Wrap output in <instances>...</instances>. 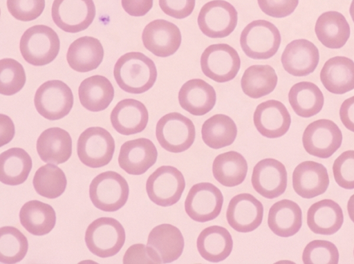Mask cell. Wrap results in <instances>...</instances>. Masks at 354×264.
<instances>
[{"mask_svg":"<svg viewBox=\"0 0 354 264\" xmlns=\"http://www.w3.org/2000/svg\"><path fill=\"white\" fill-rule=\"evenodd\" d=\"M116 83L129 93L141 94L155 84L157 69L154 62L140 52H129L122 55L113 69Z\"/></svg>","mask_w":354,"mask_h":264,"instance_id":"6da1fadb","label":"cell"},{"mask_svg":"<svg viewBox=\"0 0 354 264\" xmlns=\"http://www.w3.org/2000/svg\"><path fill=\"white\" fill-rule=\"evenodd\" d=\"M60 41L57 34L45 25H35L28 28L22 35L19 49L28 64L42 66L50 64L57 56Z\"/></svg>","mask_w":354,"mask_h":264,"instance_id":"7a4b0ae2","label":"cell"},{"mask_svg":"<svg viewBox=\"0 0 354 264\" xmlns=\"http://www.w3.org/2000/svg\"><path fill=\"white\" fill-rule=\"evenodd\" d=\"M125 231L122 224L111 217H100L88 225L84 240L88 250L100 258L117 254L125 242Z\"/></svg>","mask_w":354,"mask_h":264,"instance_id":"3957f363","label":"cell"},{"mask_svg":"<svg viewBox=\"0 0 354 264\" xmlns=\"http://www.w3.org/2000/svg\"><path fill=\"white\" fill-rule=\"evenodd\" d=\"M281 41V34L276 26L263 19L248 23L240 36V45L243 53L254 59H268L273 57Z\"/></svg>","mask_w":354,"mask_h":264,"instance_id":"277c9868","label":"cell"},{"mask_svg":"<svg viewBox=\"0 0 354 264\" xmlns=\"http://www.w3.org/2000/svg\"><path fill=\"white\" fill-rule=\"evenodd\" d=\"M129 194L126 179L113 171L97 175L90 183L89 197L100 210L113 212L121 209L127 202Z\"/></svg>","mask_w":354,"mask_h":264,"instance_id":"5b68a950","label":"cell"},{"mask_svg":"<svg viewBox=\"0 0 354 264\" xmlns=\"http://www.w3.org/2000/svg\"><path fill=\"white\" fill-rule=\"evenodd\" d=\"M156 136L162 148L171 153H181L193 144L196 130L193 122L178 112L169 113L159 119Z\"/></svg>","mask_w":354,"mask_h":264,"instance_id":"8992f818","label":"cell"},{"mask_svg":"<svg viewBox=\"0 0 354 264\" xmlns=\"http://www.w3.org/2000/svg\"><path fill=\"white\" fill-rule=\"evenodd\" d=\"M115 151V141L105 129L91 126L79 136L77 144V156L82 164L91 168L108 164Z\"/></svg>","mask_w":354,"mask_h":264,"instance_id":"52a82bcc","label":"cell"},{"mask_svg":"<svg viewBox=\"0 0 354 264\" xmlns=\"http://www.w3.org/2000/svg\"><path fill=\"white\" fill-rule=\"evenodd\" d=\"M185 188V180L181 171L169 165L157 168L146 182L149 198L161 207L175 205L180 199Z\"/></svg>","mask_w":354,"mask_h":264,"instance_id":"ba28073f","label":"cell"},{"mask_svg":"<svg viewBox=\"0 0 354 264\" xmlns=\"http://www.w3.org/2000/svg\"><path fill=\"white\" fill-rule=\"evenodd\" d=\"M34 104L42 117L49 120H57L70 113L73 105V95L64 82L48 80L37 89Z\"/></svg>","mask_w":354,"mask_h":264,"instance_id":"9c48e42d","label":"cell"},{"mask_svg":"<svg viewBox=\"0 0 354 264\" xmlns=\"http://www.w3.org/2000/svg\"><path fill=\"white\" fill-rule=\"evenodd\" d=\"M200 62L203 74L218 83L232 80L241 67L237 51L227 44L207 46L203 52Z\"/></svg>","mask_w":354,"mask_h":264,"instance_id":"30bf717a","label":"cell"},{"mask_svg":"<svg viewBox=\"0 0 354 264\" xmlns=\"http://www.w3.org/2000/svg\"><path fill=\"white\" fill-rule=\"evenodd\" d=\"M238 13L235 8L225 0H212L204 4L198 16V26L205 36L224 38L235 29Z\"/></svg>","mask_w":354,"mask_h":264,"instance_id":"8fae6325","label":"cell"},{"mask_svg":"<svg viewBox=\"0 0 354 264\" xmlns=\"http://www.w3.org/2000/svg\"><path fill=\"white\" fill-rule=\"evenodd\" d=\"M223 203L221 190L210 182H199L189 189L185 200V210L194 221L205 223L220 214Z\"/></svg>","mask_w":354,"mask_h":264,"instance_id":"7c38bea8","label":"cell"},{"mask_svg":"<svg viewBox=\"0 0 354 264\" xmlns=\"http://www.w3.org/2000/svg\"><path fill=\"white\" fill-rule=\"evenodd\" d=\"M51 16L56 26L69 33L86 30L95 17L93 0H54Z\"/></svg>","mask_w":354,"mask_h":264,"instance_id":"4fadbf2b","label":"cell"},{"mask_svg":"<svg viewBox=\"0 0 354 264\" xmlns=\"http://www.w3.org/2000/svg\"><path fill=\"white\" fill-rule=\"evenodd\" d=\"M342 133L332 120L320 119L310 123L302 135L305 151L320 158L330 157L341 146Z\"/></svg>","mask_w":354,"mask_h":264,"instance_id":"5bb4252c","label":"cell"},{"mask_svg":"<svg viewBox=\"0 0 354 264\" xmlns=\"http://www.w3.org/2000/svg\"><path fill=\"white\" fill-rule=\"evenodd\" d=\"M142 40L145 48L154 55L167 57L178 50L182 36L174 23L165 19H155L145 27Z\"/></svg>","mask_w":354,"mask_h":264,"instance_id":"9a60e30c","label":"cell"},{"mask_svg":"<svg viewBox=\"0 0 354 264\" xmlns=\"http://www.w3.org/2000/svg\"><path fill=\"white\" fill-rule=\"evenodd\" d=\"M251 182L259 195L268 199L277 198L287 187L286 169L283 163L274 158L263 159L254 167Z\"/></svg>","mask_w":354,"mask_h":264,"instance_id":"2e32d148","label":"cell"},{"mask_svg":"<svg viewBox=\"0 0 354 264\" xmlns=\"http://www.w3.org/2000/svg\"><path fill=\"white\" fill-rule=\"evenodd\" d=\"M263 216L262 203L248 193L234 196L230 200L226 211L229 225L235 231L241 233L255 230L261 224Z\"/></svg>","mask_w":354,"mask_h":264,"instance_id":"e0dca14e","label":"cell"},{"mask_svg":"<svg viewBox=\"0 0 354 264\" xmlns=\"http://www.w3.org/2000/svg\"><path fill=\"white\" fill-rule=\"evenodd\" d=\"M253 122L261 135L268 138H278L289 130L291 117L282 102L269 100L257 105L254 112Z\"/></svg>","mask_w":354,"mask_h":264,"instance_id":"ac0fdd59","label":"cell"},{"mask_svg":"<svg viewBox=\"0 0 354 264\" xmlns=\"http://www.w3.org/2000/svg\"><path fill=\"white\" fill-rule=\"evenodd\" d=\"M158 151L147 138H140L124 142L120 149L118 164L130 175L145 173L156 162Z\"/></svg>","mask_w":354,"mask_h":264,"instance_id":"d6986e66","label":"cell"},{"mask_svg":"<svg viewBox=\"0 0 354 264\" xmlns=\"http://www.w3.org/2000/svg\"><path fill=\"white\" fill-rule=\"evenodd\" d=\"M281 61L289 74L295 77L306 76L314 72L319 64V50L308 39H295L286 46Z\"/></svg>","mask_w":354,"mask_h":264,"instance_id":"ffe728a7","label":"cell"},{"mask_svg":"<svg viewBox=\"0 0 354 264\" xmlns=\"http://www.w3.org/2000/svg\"><path fill=\"white\" fill-rule=\"evenodd\" d=\"M329 185L326 168L321 163L307 160L299 163L292 173V187L297 194L310 199L323 194Z\"/></svg>","mask_w":354,"mask_h":264,"instance_id":"44dd1931","label":"cell"},{"mask_svg":"<svg viewBox=\"0 0 354 264\" xmlns=\"http://www.w3.org/2000/svg\"><path fill=\"white\" fill-rule=\"evenodd\" d=\"M110 119L112 126L118 133L129 135L140 133L146 128L149 113L140 101L124 99L114 106Z\"/></svg>","mask_w":354,"mask_h":264,"instance_id":"7402d4cb","label":"cell"},{"mask_svg":"<svg viewBox=\"0 0 354 264\" xmlns=\"http://www.w3.org/2000/svg\"><path fill=\"white\" fill-rule=\"evenodd\" d=\"M180 106L193 115L201 116L215 106L214 88L202 79H192L183 84L178 92Z\"/></svg>","mask_w":354,"mask_h":264,"instance_id":"603a6c76","label":"cell"},{"mask_svg":"<svg viewBox=\"0 0 354 264\" xmlns=\"http://www.w3.org/2000/svg\"><path fill=\"white\" fill-rule=\"evenodd\" d=\"M36 148L42 161L60 164L66 162L71 156L72 139L66 130L50 127L39 135Z\"/></svg>","mask_w":354,"mask_h":264,"instance_id":"cb8c5ba5","label":"cell"},{"mask_svg":"<svg viewBox=\"0 0 354 264\" xmlns=\"http://www.w3.org/2000/svg\"><path fill=\"white\" fill-rule=\"evenodd\" d=\"M320 79L326 90L342 95L354 89V62L344 56L328 59L320 72Z\"/></svg>","mask_w":354,"mask_h":264,"instance_id":"d4e9b609","label":"cell"},{"mask_svg":"<svg viewBox=\"0 0 354 264\" xmlns=\"http://www.w3.org/2000/svg\"><path fill=\"white\" fill-rule=\"evenodd\" d=\"M103 57L104 49L101 42L89 36L81 37L73 41L66 54L69 66L80 73L96 69Z\"/></svg>","mask_w":354,"mask_h":264,"instance_id":"484cf974","label":"cell"},{"mask_svg":"<svg viewBox=\"0 0 354 264\" xmlns=\"http://www.w3.org/2000/svg\"><path fill=\"white\" fill-rule=\"evenodd\" d=\"M344 223L341 207L331 199H323L313 204L307 212V225L315 234L332 235Z\"/></svg>","mask_w":354,"mask_h":264,"instance_id":"4316f807","label":"cell"},{"mask_svg":"<svg viewBox=\"0 0 354 264\" xmlns=\"http://www.w3.org/2000/svg\"><path fill=\"white\" fill-rule=\"evenodd\" d=\"M268 225L270 229L278 236H292L301 227V209L297 203L291 200L277 201L270 208Z\"/></svg>","mask_w":354,"mask_h":264,"instance_id":"83f0119b","label":"cell"},{"mask_svg":"<svg viewBox=\"0 0 354 264\" xmlns=\"http://www.w3.org/2000/svg\"><path fill=\"white\" fill-rule=\"evenodd\" d=\"M196 246L202 258L209 262L218 263L230 256L233 248V240L226 228L212 225L199 234Z\"/></svg>","mask_w":354,"mask_h":264,"instance_id":"f1b7e54d","label":"cell"},{"mask_svg":"<svg viewBox=\"0 0 354 264\" xmlns=\"http://www.w3.org/2000/svg\"><path fill=\"white\" fill-rule=\"evenodd\" d=\"M147 245L154 249L161 258L162 263L176 261L184 249V238L176 226L164 223L154 227L148 235Z\"/></svg>","mask_w":354,"mask_h":264,"instance_id":"f546056e","label":"cell"},{"mask_svg":"<svg viewBox=\"0 0 354 264\" xmlns=\"http://www.w3.org/2000/svg\"><path fill=\"white\" fill-rule=\"evenodd\" d=\"M315 32L319 41L326 48L343 47L350 37V26L345 17L337 11H327L317 19Z\"/></svg>","mask_w":354,"mask_h":264,"instance_id":"4dcf8cb0","label":"cell"},{"mask_svg":"<svg viewBox=\"0 0 354 264\" xmlns=\"http://www.w3.org/2000/svg\"><path fill=\"white\" fill-rule=\"evenodd\" d=\"M78 95L83 107L92 112H99L105 110L113 101L114 88L109 79L95 75L81 82Z\"/></svg>","mask_w":354,"mask_h":264,"instance_id":"1f68e13d","label":"cell"},{"mask_svg":"<svg viewBox=\"0 0 354 264\" xmlns=\"http://www.w3.org/2000/svg\"><path fill=\"white\" fill-rule=\"evenodd\" d=\"M21 225L30 234L44 236L50 233L56 223V214L50 205L37 200L24 203L19 211Z\"/></svg>","mask_w":354,"mask_h":264,"instance_id":"d6a6232c","label":"cell"},{"mask_svg":"<svg viewBox=\"0 0 354 264\" xmlns=\"http://www.w3.org/2000/svg\"><path fill=\"white\" fill-rule=\"evenodd\" d=\"M32 166L30 155L23 149L12 147L0 155V181L15 186L24 183Z\"/></svg>","mask_w":354,"mask_h":264,"instance_id":"836d02e7","label":"cell"},{"mask_svg":"<svg viewBox=\"0 0 354 264\" xmlns=\"http://www.w3.org/2000/svg\"><path fill=\"white\" fill-rule=\"evenodd\" d=\"M248 163L239 152L230 151L218 155L212 164L214 178L222 185L233 187L241 184L247 175Z\"/></svg>","mask_w":354,"mask_h":264,"instance_id":"e575fe53","label":"cell"},{"mask_svg":"<svg viewBox=\"0 0 354 264\" xmlns=\"http://www.w3.org/2000/svg\"><path fill=\"white\" fill-rule=\"evenodd\" d=\"M288 101L297 115L307 118L321 111L324 97L320 88L315 84L300 82L290 88Z\"/></svg>","mask_w":354,"mask_h":264,"instance_id":"d590c367","label":"cell"},{"mask_svg":"<svg viewBox=\"0 0 354 264\" xmlns=\"http://www.w3.org/2000/svg\"><path fill=\"white\" fill-rule=\"evenodd\" d=\"M201 135L204 143L213 149L231 145L237 135L234 120L225 114H216L206 120L202 125Z\"/></svg>","mask_w":354,"mask_h":264,"instance_id":"8d00e7d4","label":"cell"},{"mask_svg":"<svg viewBox=\"0 0 354 264\" xmlns=\"http://www.w3.org/2000/svg\"><path fill=\"white\" fill-rule=\"evenodd\" d=\"M277 81V73L270 65H252L244 71L241 86L247 96L258 99L272 93Z\"/></svg>","mask_w":354,"mask_h":264,"instance_id":"74e56055","label":"cell"},{"mask_svg":"<svg viewBox=\"0 0 354 264\" xmlns=\"http://www.w3.org/2000/svg\"><path fill=\"white\" fill-rule=\"evenodd\" d=\"M32 184L39 195L55 199L64 192L67 180L64 172L59 167L47 163L36 171Z\"/></svg>","mask_w":354,"mask_h":264,"instance_id":"f35d334b","label":"cell"},{"mask_svg":"<svg viewBox=\"0 0 354 264\" xmlns=\"http://www.w3.org/2000/svg\"><path fill=\"white\" fill-rule=\"evenodd\" d=\"M28 249V240L17 228L12 226L0 228L1 263L15 264L21 261L27 254Z\"/></svg>","mask_w":354,"mask_h":264,"instance_id":"ab89813d","label":"cell"},{"mask_svg":"<svg viewBox=\"0 0 354 264\" xmlns=\"http://www.w3.org/2000/svg\"><path fill=\"white\" fill-rule=\"evenodd\" d=\"M26 80L22 65L12 58L0 60V93L12 95L20 91Z\"/></svg>","mask_w":354,"mask_h":264,"instance_id":"60d3db41","label":"cell"},{"mask_svg":"<svg viewBox=\"0 0 354 264\" xmlns=\"http://www.w3.org/2000/svg\"><path fill=\"white\" fill-rule=\"evenodd\" d=\"M305 264H337L339 252L335 244L325 240H314L308 243L302 254Z\"/></svg>","mask_w":354,"mask_h":264,"instance_id":"b9f144b4","label":"cell"},{"mask_svg":"<svg viewBox=\"0 0 354 264\" xmlns=\"http://www.w3.org/2000/svg\"><path fill=\"white\" fill-rule=\"evenodd\" d=\"M333 172L339 187L346 189H354V150L345 151L335 160Z\"/></svg>","mask_w":354,"mask_h":264,"instance_id":"7bdbcfd3","label":"cell"},{"mask_svg":"<svg viewBox=\"0 0 354 264\" xmlns=\"http://www.w3.org/2000/svg\"><path fill=\"white\" fill-rule=\"evenodd\" d=\"M6 3L11 15L21 21L36 19L45 8V0H7Z\"/></svg>","mask_w":354,"mask_h":264,"instance_id":"ee69618b","label":"cell"},{"mask_svg":"<svg viewBox=\"0 0 354 264\" xmlns=\"http://www.w3.org/2000/svg\"><path fill=\"white\" fill-rule=\"evenodd\" d=\"M122 262L124 264H160L162 260L158 252L150 246L136 243L127 249Z\"/></svg>","mask_w":354,"mask_h":264,"instance_id":"f6af8a7d","label":"cell"},{"mask_svg":"<svg viewBox=\"0 0 354 264\" xmlns=\"http://www.w3.org/2000/svg\"><path fill=\"white\" fill-rule=\"evenodd\" d=\"M260 9L266 15L283 18L291 15L299 3V0H257Z\"/></svg>","mask_w":354,"mask_h":264,"instance_id":"bcb514c9","label":"cell"},{"mask_svg":"<svg viewBox=\"0 0 354 264\" xmlns=\"http://www.w3.org/2000/svg\"><path fill=\"white\" fill-rule=\"evenodd\" d=\"M195 0H159L165 14L178 19L189 17L195 7Z\"/></svg>","mask_w":354,"mask_h":264,"instance_id":"7dc6e473","label":"cell"},{"mask_svg":"<svg viewBox=\"0 0 354 264\" xmlns=\"http://www.w3.org/2000/svg\"><path fill=\"white\" fill-rule=\"evenodd\" d=\"M124 11L133 17L145 15L153 6V0H121Z\"/></svg>","mask_w":354,"mask_h":264,"instance_id":"c3c4849f","label":"cell"},{"mask_svg":"<svg viewBox=\"0 0 354 264\" xmlns=\"http://www.w3.org/2000/svg\"><path fill=\"white\" fill-rule=\"evenodd\" d=\"M339 117L344 126L354 132V96L342 102L339 109Z\"/></svg>","mask_w":354,"mask_h":264,"instance_id":"681fc988","label":"cell"},{"mask_svg":"<svg viewBox=\"0 0 354 264\" xmlns=\"http://www.w3.org/2000/svg\"><path fill=\"white\" fill-rule=\"evenodd\" d=\"M15 135V125L6 115L0 114V147L9 143Z\"/></svg>","mask_w":354,"mask_h":264,"instance_id":"f907efd6","label":"cell"},{"mask_svg":"<svg viewBox=\"0 0 354 264\" xmlns=\"http://www.w3.org/2000/svg\"><path fill=\"white\" fill-rule=\"evenodd\" d=\"M347 211L351 220L354 223V194H353L347 202Z\"/></svg>","mask_w":354,"mask_h":264,"instance_id":"816d5d0a","label":"cell"},{"mask_svg":"<svg viewBox=\"0 0 354 264\" xmlns=\"http://www.w3.org/2000/svg\"><path fill=\"white\" fill-rule=\"evenodd\" d=\"M349 12H350V15L351 17V19H352L353 21L354 22V0H352V1H351Z\"/></svg>","mask_w":354,"mask_h":264,"instance_id":"f5cc1de1","label":"cell"},{"mask_svg":"<svg viewBox=\"0 0 354 264\" xmlns=\"http://www.w3.org/2000/svg\"><path fill=\"white\" fill-rule=\"evenodd\" d=\"M353 254H354V250H353Z\"/></svg>","mask_w":354,"mask_h":264,"instance_id":"db71d44e","label":"cell"}]
</instances>
